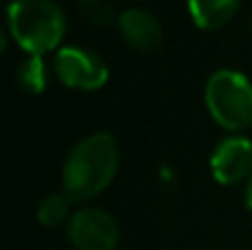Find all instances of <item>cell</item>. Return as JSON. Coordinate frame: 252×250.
<instances>
[{"label":"cell","mask_w":252,"mask_h":250,"mask_svg":"<svg viewBox=\"0 0 252 250\" xmlns=\"http://www.w3.org/2000/svg\"><path fill=\"white\" fill-rule=\"evenodd\" d=\"M16 82L25 93H31V95L42 93L49 84V71L44 56H29L27 60H22L16 71Z\"/></svg>","instance_id":"cell-9"},{"label":"cell","mask_w":252,"mask_h":250,"mask_svg":"<svg viewBox=\"0 0 252 250\" xmlns=\"http://www.w3.org/2000/svg\"><path fill=\"white\" fill-rule=\"evenodd\" d=\"M210 171L221 186H237L252 177V142L248 137H223L210 155Z\"/></svg>","instance_id":"cell-6"},{"label":"cell","mask_w":252,"mask_h":250,"mask_svg":"<svg viewBox=\"0 0 252 250\" xmlns=\"http://www.w3.org/2000/svg\"><path fill=\"white\" fill-rule=\"evenodd\" d=\"M188 13L199 29L217 31L235 18L241 0H186Z\"/></svg>","instance_id":"cell-8"},{"label":"cell","mask_w":252,"mask_h":250,"mask_svg":"<svg viewBox=\"0 0 252 250\" xmlns=\"http://www.w3.org/2000/svg\"><path fill=\"white\" fill-rule=\"evenodd\" d=\"M71 204H73V199H71L64 190L51 193L38 204L35 217H38V221L44 228H58L60 224L69 221L71 215H73V213H71Z\"/></svg>","instance_id":"cell-10"},{"label":"cell","mask_w":252,"mask_h":250,"mask_svg":"<svg viewBox=\"0 0 252 250\" xmlns=\"http://www.w3.org/2000/svg\"><path fill=\"white\" fill-rule=\"evenodd\" d=\"M210 118L221 128L239 133L252 126V82L241 71L219 69L204 87Z\"/></svg>","instance_id":"cell-3"},{"label":"cell","mask_w":252,"mask_h":250,"mask_svg":"<svg viewBox=\"0 0 252 250\" xmlns=\"http://www.w3.org/2000/svg\"><path fill=\"white\" fill-rule=\"evenodd\" d=\"M80 16L93 27H111L118 25V13L109 0H80Z\"/></svg>","instance_id":"cell-11"},{"label":"cell","mask_w":252,"mask_h":250,"mask_svg":"<svg viewBox=\"0 0 252 250\" xmlns=\"http://www.w3.org/2000/svg\"><path fill=\"white\" fill-rule=\"evenodd\" d=\"M120 171V144L111 133L82 137L62 166V190L75 202H89L113 184Z\"/></svg>","instance_id":"cell-1"},{"label":"cell","mask_w":252,"mask_h":250,"mask_svg":"<svg viewBox=\"0 0 252 250\" xmlns=\"http://www.w3.org/2000/svg\"><path fill=\"white\" fill-rule=\"evenodd\" d=\"M118 29L128 47L137 49L142 53H151L164 40L161 22L146 9H126L118 18Z\"/></svg>","instance_id":"cell-7"},{"label":"cell","mask_w":252,"mask_h":250,"mask_svg":"<svg viewBox=\"0 0 252 250\" xmlns=\"http://www.w3.org/2000/svg\"><path fill=\"white\" fill-rule=\"evenodd\" d=\"M7 31L29 56H47L60 47L66 18L56 0H11L7 7Z\"/></svg>","instance_id":"cell-2"},{"label":"cell","mask_w":252,"mask_h":250,"mask_svg":"<svg viewBox=\"0 0 252 250\" xmlns=\"http://www.w3.org/2000/svg\"><path fill=\"white\" fill-rule=\"evenodd\" d=\"M53 71L66 89L75 91H100L109 82V64L84 47L58 49Z\"/></svg>","instance_id":"cell-4"},{"label":"cell","mask_w":252,"mask_h":250,"mask_svg":"<svg viewBox=\"0 0 252 250\" xmlns=\"http://www.w3.org/2000/svg\"><path fill=\"white\" fill-rule=\"evenodd\" d=\"M66 237L78 250H115L122 230L111 213L102 208H80L66 221Z\"/></svg>","instance_id":"cell-5"},{"label":"cell","mask_w":252,"mask_h":250,"mask_svg":"<svg viewBox=\"0 0 252 250\" xmlns=\"http://www.w3.org/2000/svg\"><path fill=\"white\" fill-rule=\"evenodd\" d=\"M246 206L252 211V177L248 180V186H246Z\"/></svg>","instance_id":"cell-12"}]
</instances>
